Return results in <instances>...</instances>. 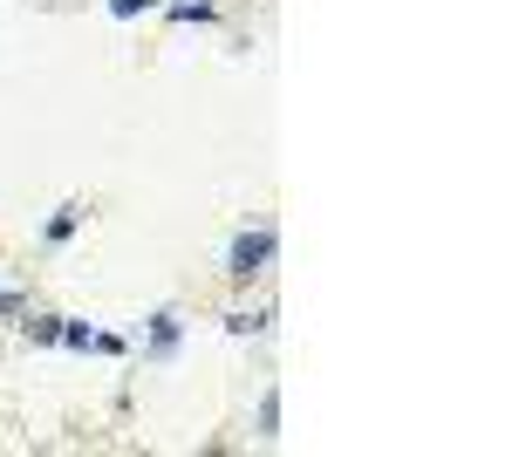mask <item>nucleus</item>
<instances>
[{
	"mask_svg": "<svg viewBox=\"0 0 512 457\" xmlns=\"http://www.w3.org/2000/svg\"><path fill=\"white\" fill-rule=\"evenodd\" d=\"M164 14H171V21H198V28H212V21H219V0H171Z\"/></svg>",
	"mask_w": 512,
	"mask_h": 457,
	"instance_id": "nucleus-7",
	"label": "nucleus"
},
{
	"mask_svg": "<svg viewBox=\"0 0 512 457\" xmlns=\"http://www.w3.org/2000/svg\"><path fill=\"white\" fill-rule=\"evenodd\" d=\"M28 294H21V287H0V321H14V314H28Z\"/></svg>",
	"mask_w": 512,
	"mask_h": 457,
	"instance_id": "nucleus-9",
	"label": "nucleus"
},
{
	"mask_svg": "<svg viewBox=\"0 0 512 457\" xmlns=\"http://www.w3.org/2000/svg\"><path fill=\"white\" fill-rule=\"evenodd\" d=\"M274 253H280V232H274V226L233 232V246H226V280H233V287H253L260 273L274 267Z\"/></svg>",
	"mask_w": 512,
	"mask_h": 457,
	"instance_id": "nucleus-1",
	"label": "nucleus"
},
{
	"mask_svg": "<svg viewBox=\"0 0 512 457\" xmlns=\"http://www.w3.org/2000/svg\"><path fill=\"white\" fill-rule=\"evenodd\" d=\"M21 335H28V348H55V342H62V314H48V307H28Z\"/></svg>",
	"mask_w": 512,
	"mask_h": 457,
	"instance_id": "nucleus-4",
	"label": "nucleus"
},
{
	"mask_svg": "<svg viewBox=\"0 0 512 457\" xmlns=\"http://www.w3.org/2000/svg\"><path fill=\"white\" fill-rule=\"evenodd\" d=\"M82 219H89V212H82V198H69V205H55V212H48V226H41V246H69Z\"/></svg>",
	"mask_w": 512,
	"mask_h": 457,
	"instance_id": "nucleus-3",
	"label": "nucleus"
},
{
	"mask_svg": "<svg viewBox=\"0 0 512 457\" xmlns=\"http://www.w3.org/2000/svg\"><path fill=\"white\" fill-rule=\"evenodd\" d=\"M178 348H185V321H178V307H158L144 321V362H171Z\"/></svg>",
	"mask_w": 512,
	"mask_h": 457,
	"instance_id": "nucleus-2",
	"label": "nucleus"
},
{
	"mask_svg": "<svg viewBox=\"0 0 512 457\" xmlns=\"http://www.w3.org/2000/svg\"><path fill=\"white\" fill-rule=\"evenodd\" d=\"M55 348H69V355H89V348H96V328H89V321H69V314H62V342Z\"/></svg>",
	"mask_w": 512,
	"mask_h": 457,
	"instance_id": "nucleus-8",
	"label": "nucleus"
},
{
	"mask_svg": "<svg viewBox=\"0 0 512 457\" xmlns=\"http://www.w3.org/2000/svg\"><path fill=\"white\" fill-rule=\"evenodd\" d=\"M219 328H226V335H239V342H246V335H267V328H274V307H233Z\"/></svg>",
	"mask_w": 512,
	"mask_h": 457,
	"instance_id": "nucleus-5",
	"label": "nucleus"
},
{
	"mask_svg": "<svg viewBox=\"0 0 512 457\" xmlns=\"http://www.w3.org/2000/svg\"><path fill=\"white\" fill-rule=\"evenodd\" d=\"M253 437H260V444H274V437H280V389H274V382L260 389V410H253Z\"/></svg>",
	"mask_w": 512,
	"mask_h": 457,
	"instance_id": "nucleus-6",
	"label": "nucleus"
},
{
	"mask_svg": "<svg viewBox=\"0 0 512 457\" xmlns=\"http://www.w3.org/2000/svg\"><path fill=\"white\" fill-rule=\"evenodd\" d=\"M151 7H158V0H110V14H117V21H137V14H151Z\"/></svg>",
	"mask_w": 512,
	"mask_h": 457,
	"instance_id": "nucleus-10",
	"label": "nucleus"
}]
</instances>
